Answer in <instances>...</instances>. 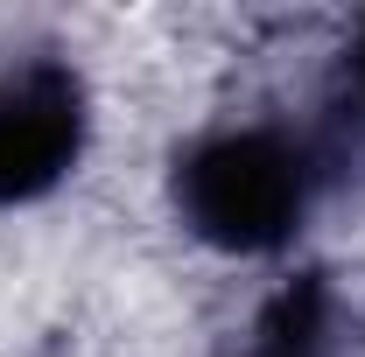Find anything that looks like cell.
Masks as SVG:
<instances>
[{"mask_svg":"<svg viewBox=\"0 0 365 357\" xmlns=\"http://www.w3.org/2000/svg\"><path fill=\"white\" fill-rule=\"evenodd\" d=\"M317 196L309 154L274 127H232L176 161V211L218 252H281Z\"/></svg>","mask_w":365,"mask_h":357,"instance_id":"obj_1","label":"cell"},{"mask_svg":"<svg viewBox=\"0 0 365 357\" xmlns=\"http://www.w3.org/2000/svg\"><path fill=\"white\" fill-rule=\"evenodd\" d=\"M85 78L63 56H29L0 78V203H36L85 154Z\"/></svg>","mask_w":365,"mask_h":357,"instance_id":"obj_2","label":"cell"},{"mask_svg":"<svg viewBox=\"0 0 365 357\" xmlns=\"http://www.w3.org/2000/svg\"><path fill=\"white\" fill-rule=\"evenodd\" d=\"M246 357H351V309L323 273H302L260 309Z\"/></svg>","mask_w":365,"mask_h":357,"instance_id":"obj_3","label":"cell"},{"mask_svg":"<svg viewBox=\"0 0 365 357\" xmlns=\"http://www.w3.org/2000/svg\"><path fill=\"white\" fill-rule=\"evenodd\" d=\"M351 91H359V105H365V28H359V49H351Z\"/></svg>","mask_w":365,"mask_h":357,"instance_id":"obj_4","label":"cell"}]
</instances>
